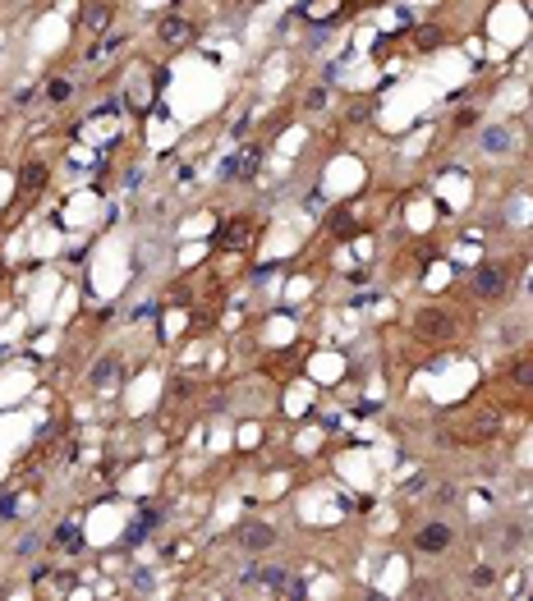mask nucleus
<instances>
[{"label":"nucleus","instance_id":"f3484780","mask_svg":"<svg viewBox=\"0 0 533 601\" xmlns=\"http://www.w3.org/2000/svg\"><path fill=\"white\" fill-rule=\"evenodd\" d=\"M14 510H19V501H14V496H0V519H14Z\"/></svg>","mask_w":533,"mask_h":601},{"label":"nucleus","instance_id":"ddd939ff","mask_svg":"<svg viewBox=\"0 0 533 601\" xmlns=\"http://www.w3.org/2000/svg\"><path fill=\"white\" fill-rule=\"evenodd\" d=\"M46 97H51V101H65V97H69V83H65V78H56V83L46 88Z\"/></svg>","mask_w":533,"mask_h":601},{"label":"nucleus","instance_id":"dca6fc26","mask_svg":"<svg viewBox=\"0 0 533 601\" xmlns=\"http://www.w3.org/2000/svg\"><path fill=\"white\" fill-rule=\"evenodd\" d=\"M56 542H65V547H74V542H78V528H74V524H65V528L56 533Z\"/></svg>","mask_w":533,"mask_h":601},{"label":"nucleus","instance_id":"9d476101","mask_svg":"<svg viewBox=\"0 0 533 601\" xmlns=\"http://www.w3.org/2000/svg\"><path fill=\"white\" fill-rule=\"evenodd\" d=\"M19 179H23V188H28V193H33V188H42V184H46V165H42V161H33V165H23V175H19Z\"/></svg>","mask_w":533,"mask_h":601},{"label":"nucleus","instance_id":"f8f14e48","mask_svg":"<svg viewBox=\"0 0 533 601\" xmlns=\"http://www.w3.org/2000/svg\"><path fill=\"white\" fill-rule=\"evenodd\" d=\"M419 46H423V51H437V46H442V28H423Z\"/></svg>","mask_w":533,"mask_h":601},{"label":"nucleus","instance_id":"6e6552de","mask_svg":"<svg viewBox=\"0 0 533 601\" xmlns=\"http://www.w3.org/2000/svg\"><path fill=\"white\" fill-rule=\"evenodd\" d=\"M253 579L262 583L266 592H280V588H285V569H276V565H271V569H257Z\"/></svg>","mask_w":533,"mask_h":601},{"label":"nucleus","instance_id":"1a4fd4ad","mask_svg":"<svg viewBox=\"0 0 533 601\" xmlns=\"http://www.w3.org/2000/svg\"><path fill=\"white\" fill-rule=\"evenodd\" d=\"M106 19H111V10H106V5H88V10H83V28H88V33L106 28Z\"/></svg>","mask_w":533,"mask_h":601},{"label":"nucleus","instance_id":"20e7f679","mask_svg":"<svg viewBox=\"0 0 533 601\" xmlns=\"http://www.w3.org/2000/svg\"><path fill=\"white\" fill-rule=\"evenodd\" d=\"M248 234H253V220L239 216V220H230V225H221V230H216V248H244Z\"/></svg>","mask_w":533,"mask_h":601},{"label":"nucleus","instance_id":"423d86ee","mask_svg":"<svg viewBox=\"0 0 533 601\" xmlns=\"http://www.w3.org/2000/svg\"><path fill=\"white\" fill-rule=\"evenodd\" d=\"M161 42H166V46H184V42H189V23H184V19H166V23H161Z\"/></svg>","mask_w":533,"mask_h":601},{"label":"nucleus","instance_id":"0eeeda50","mask_svg":"<svg viewBox=\"0 0 533 601\" xmlns=\"http://www.w3.org/2000/svg\"><path fill=\"white\" fill-rule=\"evenodd\" d=\"M483 147H488V152H511V129L492 124V129L483 133Z\"/></svg>","mask_w":533,"mask_h":601},{"label":"nucleus","instance_id":"4468645a","mask_svg":"<svg viewBox=\"0 0 533 601\" xmlns=\"http://www.w3.org/2000/svg\"><path fill=\"white\" fill-rule=\"evenodd\" d=\"M515 381H520V386H533V363H515Z\"/></svg>","mask_w":533,"mask_h":601},{"label":"nucleus","instance_id":"2eb2a0df","mask_svg":"<svg viewBox=\"0 0 533 601\" xmlns=\"http://www.w3.org/2000/svg\"><path fill=\"white\" fill-rule=\"evenodd\" d=\"M111 372H115V363H111V358H106V363H101V367H97V372H92V381H97V386H106V381H111Z\"/></svg>","mask_w":533,"mask_h":601},{"label":"nucleus","instance_id":"f03ea898","mask_svg":"<svg viewBox=\"0 0 533 601\" xmlns=\"http://www.w3.org/2000/svg\"><path fill=\"white\" fill-rule=\"evenodd\" d=\"M414 330L423 340H442V335H451V317H446L442 307H423L419 317H414Z\"/></svg>","mask_w":533,"mask_h":601},{"label":"nucleus","instance_id":"f257e3e1","mask_svg":"<svg viewBox=\"0 0 533 601\" xmlns=\"http://www.w3.org/2000/svg\"><path fill=\"white\" fill-rule=\"evenodd\" d=\"M414 551H423V556H442V551H451V528L446 524H428L414 533Z\"/></svg>","mask_w":533,"mask_h":601},{"label":"nucleus","instance_id":"39448f33","mask_svg":"<svg viewBox=\"0 0 533 601\" xmlns=\"http://www.w3.org/2000/svg\"><path fill=\"white\" fill-rule=\"evenodd\" d=\"M271 542H276V528L271 524H248L244 533H239V547L244 551H266Z\"/></svg>","mask_w":533,"mask_h":601},{"label":"nucleus","instance_id":"7ed1b4c3","mask_svg":"<svg viewBox=\"0 0 533 601\" xmlns=\"http://www.w3.org/2000/svg\"><path fill=\"white\" fill-rule=\"evenodd\" d=\"M474 289H478L483 298H501V289H506V271H501L497 262L478 266V271H474Z\"/></svg>","mask_w":533,"mask_h":601},{"label":"nucleus","instance_id":"9b49d317","mask_svg":"<svg viewBox=\"0 0 533 601\" xmlns=\"http://www.w3.org/2000/svg\"><path fill=\"white\" fill-rule=\"evenodd\" d=\"M331 234H340V239H354V234H359L354 216H350V211H336V216H331Z\"/></svg>","mask_w":533,"mask_h":601}]
</instances>
